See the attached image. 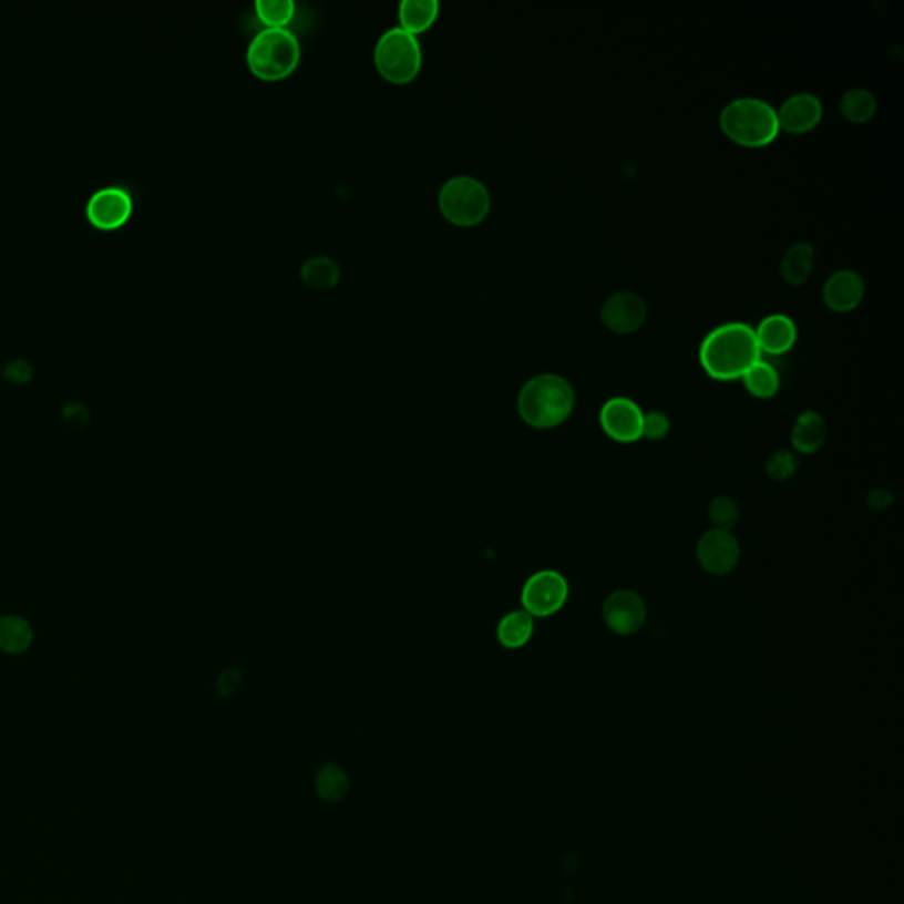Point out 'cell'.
<instances>
[{
    "label": "cell",
    "instance_id": "cell-1",
    "mask_svg": "<svg viewBox=\"0 0 904 904\" xmlns=\"http://www.w3.org/2000/svg\"><path fill=\"white\" fill-rule=\"evenodd\" d=\"M757 336L746 323H725L703 339L700 362L716 380L742 379L760 361Z\"/></svg>",
    "mask_w": 904,
    "mask_h": 904
},
{
    "label": "cell",
    "instance_id": "cell-2",
    "mask_svg": "<svg viewBox=\"0 0 904 904\" xmlns=\"http://www.w3.org/2000/svg\"><path fill=\"white\" fill-rule=\"evenodd\" d=\"M574 409V391L558 374H540L523 386L517 410L526 424L540 430L558 427Z\"/></svg>",
    "mask_w": 904,
    "mask_h": 904
},
{
    "label": "cell",
    "instance_id": "cell-3",
    "mask_svg": "<svg viewBox=\"0 0 904 904\" xmlns=\"http://www.w3.org/2000/svg\"><path fill=\"white\" fill-rule=\"evenodd\" d=\"M721 130L731 142L758 148L772 144L779 135L778 112L754 97L731 101L721 112Z\"/></svg>",
    "mask_w": 904,
    "mask_h": 904
},
{
    "label": "cell",
    "instance_id": "cell-4",
    "mask_svg": "<svg viewBox=\"0 0 904 904\" xmlns=\"http://www.w3.org/2000/svg\"><path fill=\"white\" fill-rule=\"evenodd\" d=\"M246 61L258 79H287L300 62L299 40L288 29H264L249 43Z\"/></svg>",
    "mask_w": 904,
    "mask_h": 904
},
{
    "label": "cell",
    "instance_id": "cell-5",
    "mask_svg": "<svg viewBox=\"0 0 904 904\" xmlns=\"http://www.w3.org/2000/svg\"><path fill=\"white\" fill-rule=\"evenodd\" d=\"M374 64L388 82L396 85L412 82L422 65V50L418 38L403 31L401 27L383 32L374 49Z\"/></svg>",
    "mask_w": 904,
    "mask_h": 904
},
{
    "label": "cell",
    "instance_id": "cell-6",
    "mask_svg": "<svg viewBox=\"0 0 904 904\" xmlns=\"http://www.w3.org/2000/svg\"><path fill=\"white\" fill-rule=\"evenodd\" d=\"M439 207L442 216L452 225L475 226L486 218L492 198L481 181L460 175L449 178L440 189Z\"/></svg>",
    "mask_w": 904,
    "mask_h": 904
},
{
    "label": "cell",
    "instance_id": "cell-7",
    "mask_svg": "<svg viewBox=\"0 0 904 904\" xmlns=\"http://www.w3.org/2000/svg\"><path fill=\"white\" fill-rule=\"evenodd\" d=\"M569 597V585L557 571H540L526 579L522 592L523 608L532 617H552Z\"/></svg>",
    "mask_w": 904,
    "mask_h": 904
},
{
    "label": "cell",
    "instance_id": "cell-8",
    "mask_svg": "<svg viewBox=\"0 0 904 904\" xmlns=\"http://www.w3.org/2000/svg\"><path fill=\"white\" fill-rule=\"evenodd\" d=\"M696 557L701 567L713 576H725L737 567L740 558L739 541L734 540L728 531L705 532L701 535Z\"/></svg>",
    "mask_w": 904,
    "mask_h": 904
},
{
    "label": "cell",
    "instance_id": "cell-9",
    "mask_svg": "<svg viewBox=\"0 0 904 904\" xmlns=\"http://www.w3.org/2000/svg\"><path fill=\"white\" fill-rule=\"evenodd\" d=\"M644 415L635 401L614 398L600 410V427L617 442L630 444L644 436Z\"/></svg>",
    "mask_w": 904,
    "mask_h": 904
},
{
    "label": "cell",
    "instance_id": "cell-10",
    "mask_svg": "<svg viewBox=\"0 0 904 904\" xmlns=\"http://www.w3.org/2000/svg\"><path fill=\"white\" fill-rule=\"evenodd\" d=\"M606 626L617 635H635L644 626L647 608L641 597L633 590H617L603 606Z\"/></svg>",
    "mask_w": 904,
    "mask_h": 904
},
{
    "label": "cell",
    "instance_id": "cell-11",
    "mask_svg": "<svg viewBox=\"0 0 904 904\" xmlns=\"http://www.w3.org/2000/svg\"><path fill=\"white\" fill-rule=\"evenodd\" d=\"M600 318L609 331L617 332V335H630L644 326L645 318H647V305L633 291H617L603 305Z\"/></svg>",
    "mask_w": 904,
    "mask_h": 904
},
{
    "label": "cell",
    "instance_id": "cell-12",
    "mask_svg": "<svg viewBox=\"0 0 904 904\" xmlns=\"http://www.w3.org/2000/svg\"><path fill=\"white\" fill-rule=\"evenodd\" d=\"M131 210L133 198L121 186L101 187L88 204L89 219L100 228H117L130 218Z\"/></svg>",
    "mask_w": 904,
    "mask_h": 904
},
{
    "label": "cell",
    "instance_id": "cell-13",
    "mask_svg": "<svg viewBox=\"0 0 904 904\" xmlns=\"http://www.w3.org/2000/svg\"><path fill=\"white\" fill-rule=\"evenodd\" d=\"M822 101L808 92L795 94L784 101L778 112L779 130L787 131L791 135H804L813 131L822 122Z\"/></svg>",
    "mask_w": 904,
    "mask_h": 904
},
{
    "label": "cell",
    "instance_id": "cell-14",
    "mask_svg": "<svg viewBox=\"0 0 904 904\" xmlns=\"http://www.w3.org/2000/svg\"><path fill=\"white\" fill-rule=\"evenodd\" d=\"M865 285L855 270H840L826 279L823 300L835 314H848L864 299Z\"/></svg>",
    "mask_w": 904,
    "mask_h": 904
},
{
    "label": "cell",
    "instance_id": "cell-15",
    "mask_svg": "<svg viewBox=\"0 0 904 904\" xmlns=\"http://www.w3.org/2000/svg\"><path fill=\"white\" fill-rule=\"evenodd\" d=\"M754 336H757L760 352L781 356L795 345L797 326L787 315H770L758 326Z\"/></svg>",
    "mask_w": 904,
    "mask_h": 904
},
{
    "label": "cell",
    "instance_id": "cell-16",
    "mask_svg": "<svg viewBox=\"0 0 904 904\" xmlns=\"http://www.w3.org/2000/svg\"><path fill=\"white\" fill-rule=\"evenodd\" d=\"M826 424L820 413L808 410L795 421L791 430V444L802 454H814L825 444Z\"/></svg>",
    "mask_w": 904,
    "mask_h": 904
},
{
    "label": "cell",
    "instance_id": "cell-17",
    "mask_svg": "<svg viewBox=\"0 0 904 904\" xmlns=\"http://www.w3.org/2000/svg\"><path fill=\"white\" fill-rule=\"evenodd\" d=\"M814 260H816V253L811 244H793L784 253L783 261H781V276L791 287H800L813 273Z\"/></svg>",
    "mask_w": 904,
    "mask_h": 904
},
{
    "label": "cell",
    "instance_id": "cell-18",
    "mask_svg": "<svg viewBox=\"0 0 904 904\" xmlns=\"http://www.w3.org/2000/svg\"><path fill=\"white\" fill-rule=\"evenodd\" d=\"M439 9L436 0H404L398 8L400 27L409 34H421L435 23Z\"/></svg>",
    "mask_w": 904,
    "mask_h": 904
},
{
    "label": "cell",
    "instance_id": "cell-19",
    "mask_svg": "<svg viewBox=\"0 0 904 904\" xmlns=\"http://www.w3.org/2000/svg\"><path fill=\"white\" fill-rule=\"evenodd\" d=\"M534 635V617L526 614L525 609L511 612L502 618L496 627V638L504 647L520 648L531 641Z\"/></svg>",
    "mask_w": 904,
    "mask_h": 904
},
{
    "label": "cell",
    "instance_id": "cell-20",
    "mask_svg": "<svg viewBox=\"0 0 904 904\" xmlns=\"http://www.w3.org/2000/svg\"><path fill=\"white\" fill-rule=\"evenodd\" d=\"M315 790L320 799L335 804L347 797L350 790V779L341 767L336 763H327L318 770L317 778H315Z\"/></svg>",
    "mask_w": 904,
    "mask_h": 904
},
{
    "label": "cell",
    "instance_id": "cell-21",
    "mask_svg": "<svg viewBox=\"0 0 904 904\" xmlns=\"http://www.w3.org/2000/svg\"><path fill=\"white\" fill-rule=\"evenodd\" d=\"M300 279L315 290H331L339 282V267L332 258L315 257L300 269Z\"/></svg>",
    "mask_w": 904,
    "mask_h": 904
},
{
    "label": "cell",
    "instance_id": "cell-22",
    "mask_svg": "<svg viewBox=\"0 0 904 904\" xmlns=\"http://www.w3.org/2000/svg\"><path fill=\"white\" fill-rule=\"evenodd\" d=\"M743 386L751 392L752 396L767 400L772 396L778 394L779 391V374L774 366L769 362L758 361L757 364L749 368L742 377Z\"/></svg>",
    "mask_w": 904,
    "mask_h": 904
},
{
    "label": "cell",
    "instance_id": "cell-23",
    "mask_svg": "<svg viewBox=\"0 0 904 904\" xmlns=\"http://www.w3.org/2000/svg\"><path fill=\"white\" fill-rule=\"evenodd\" d=\"M876 97L865 89H852L841 97L840 110L846 121L855 122V124H864L871 121L876 113Z\"/></svg>",
    "mask_w": 904,
    "mask_h": 904
},
{
    "label": "cell",
    "instance_id": "cell-24",
    "mask_svg": "<svg viewBox=\"0 0 904 904\" xmlns=\"http://www.w3.org/2000/svg\"><path fill=\"white\" fill-rule=\"evenodd\" d=\"M32 644L29 622L20 617L0 618V648L9 654H20Z\"/></svg>",
    "mask_w": 904,
    "mask_h": 904
},
{
    "label": "cell",
    "instance_id": "cell-25",
    "mask_svg": "<svg viewBox=\"0 0 904 904\" xmlns=\"http://www.w3.org/2000/svg\"><path fill=\"white\" fill-rule=\"evenodd\" d=\"M255 11L267 29H287L296 14V4L291 0H258Z\"/></svg>",
    "mask_w": 904,
    "mask_h": 904
},
{
    "label": "cell",
    "instance_id": "cell-26",
    "mask_svg": "<svg viewBox=\"0 0 904 904\" xmlns=\"http://www.w3.org/2000/svg\"><path fill=\"white\" fill-rule=\"evenodd\" d=\"M709 516L718 531L730 532L731 526L739 520V505L730 496H718L710 504Z\"/></svg>",
    "mask_w": 904,
    "mask_h": 904
},
{
    "label": "cell",
    "instance_id": "cell-27",
    "mask_svg": "<svg viewBox=\"0 0 904 904\" xmlns=\"http://www.w3.org/2000/svg\"><path fill=\"white\" fill-rule=\"evenodd\" d=\"M799 466L800 461L795 454H791V452L788 451H779L769 458L766 470L770 479H774V481H787V479L793 477V475L797 474Z\"/></svg>",
    "mask_w": 904,
    "mask_h": 904
},
{
    "label": "cell",
    "instance_id": "cell-28",
    "mask_svg": "<svg viewBox=\"0 0 904 904\" xmlns=\"http://www.w3.org/2000/svg\"><path fill=\"white\" fill-rule=\"evenodd\" d=\"M670 433V419L666 413L650 412L644 415V436L650 440H661Z\"/></svg>",
    "mask_w": 904,
    "mask_h": 904
},
{
    "label": "cell",
    "instance_id": "cell-29",
    "mask_svg": "<svg viewBox=\"0 0 904 904\" xmlns=\"http://www.w3.org/2000/svg\"><path fill=\"white\" fill-rule=\"evenodd\" d=\"M31 364L23 361H13L6 366V377L13 382H25L31 379Z\"/></svg>",
    "mask_w": 904,
    "mask_h": 904
}]
</instances>
